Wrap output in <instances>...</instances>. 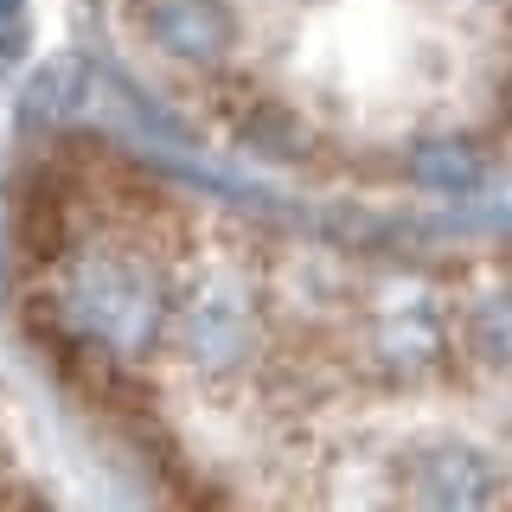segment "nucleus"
I'll return each instance as SVG.
<instances>
[{
  "mask_svg": "<svg viewBox=\"0 0 512 512\" xmlns=\"http://www.w3.org/2000/svg\"><path fill=\"white\" fill-rule=\"evenodd\" d=\"M0 308L173 506H512V237L340 218L45 122L0 180Z\"/></svg>",
  "mask_w": 512,
  "mask_h": 512,
  "instance_id": "1",
  "label": "nucleus"
},
{
  "mask_svg": "<svg viewBox=\"0 0 512 512\" xmlns=\"http://www.w3.org/2000/svg\"><path fill=\"white\" fill-rule=\"evenodd\" d=\"M122 84L244 186L320 205L512 173V0H96Z\"/></svg>",
  "mask_w": 512,
  "mask_h": 512,
  "instance_id": "2",
  "label": "nucleus"
},
{
  "mask_svg": "<svg viewBox=\"0 0 512 512\" xmlns=\"http://www.w3.org/2000/svg\"><path fill=\"white\" fill-rule=\"evenodd\" d=\"M52 500H71L64 468L45 429L32 423V404L0 372V506H52Z\"/></svg>",
  "mask_w": 512,
  "mask_h": 512,
  "instance_id": "3",
  "label": "nucleus"
}]
</instances>
